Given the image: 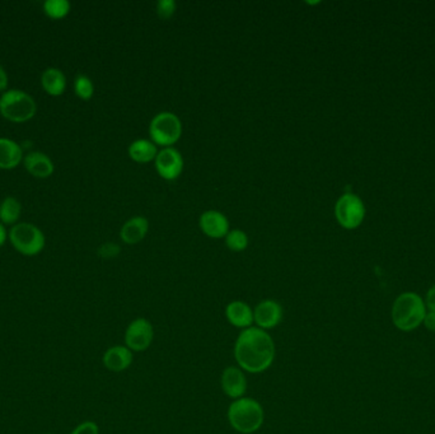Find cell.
<instances>
[{
  "mask_svg": "<svg viewBox=\"0 0 435 434\" xmlns=\"http://www.w3.org/2000/svg\"><path fill=\"white\" fill-rule=\"evenodd\" d=\"M0 112L9 122H25L36 114V102L23 90H6L0 97Z\"/></svg>",
  "mask_w": 435,
  "mask_h": 434,
  "instance_id": "5",
  "label": "cell"
},
{
  "mask_svg": "<svg viewBox=\"0 0 435 434\" xmlns=\"http://www.w3.org/2000/svg\"><path fill=\"white\" fill-rule=\"evenodd\" d=\"M233 353L240 370L253 375L269 370L277 354L272 335L256 326L240 332L234 343Z\"/></svg>",
  "mask_w": 435,
  "mask_h": 434,
  "instance_id": "1",
  "label": "cell"
},
{
  "mask_svg": "<svg viewBox=\"0 0 435 434\" xmlns=\"http://www.w3.org/2000/svg\"><path fill=\"white\" fill-rule=\"evenodd\" d=\"M199 225L202 233L210 238H223L229 232V221L221 211H204L199 219Z\"/></svg>",
  "mask_w": 435,
  "mask_h": 434,
  "instance_id": "12",
  "label": "cell"
},
{
  "mask_svg": "<svg viewBox=\"0 0 435 434\" xmlns=\"http://www.w3.org/2000/svg\"><path fill=\"white\" fill-rule=\"evenodd\" d=\"M424 324H425L428 330L435 332V311H430L429 313H427V316L424 319Z\"/></svg>",
  "mask_w": 435,
  "mask_h": 434,
  "instance_id": "27",
  "label": "cell"
},
{
  "mask_svg": "<svg viewBox=\"0 0 435 434\" xmlns=\"http://www.w3.org/2000/svg\"><path fill=\"white\" fill-rule=\"evenodd\" d=\"M120 251V246H117L116 243L108 242L103 243L101 247L98 249V254L103 259H111V257H116L119 255Z\"/></svg>",
  "mask_w": 435,
  "mask_h": 434,
  "instance_id": "25",
  "label": "cell"
},
{
  "mask_svg": "<svg viewBox=\"0 0 435 434\" xmlns=\"http://www.w3.org/2000/svg\"><path fill=\"white\" fill-rule=\"evenodd\" d=\"M176 7L175 0H159L157 3V14L161 18L168 20L176 12Z\"/></svg>",
  "mask_w": 435,
  "mask_h": 434,
  "instance_id": "24",
  "label": "cell"
},
{
  "mask_svg": "<svg viewBox=\"0 0 435 434\" xmlns=\"http://www.w3.org/2000/svg\"><path fill=\"white\" fill-rule=\"evenodd\" d=\"M21 216V204L14 198H6L0 204V221L6 224H14Z\"/></svg>",
  "mask_w": 435,
  "mask_h": 434,
  "instance_id": "20",
  "label": "cell"
},
{
  "mask_svg": "<svg viewBox=\"0 0 435 434\" xmlns=\"http://www.w3.org/2000/svg\"><path fill=\"white\" fill-rule=\"evenodd\" d=\"M221 385L224 395L228 397L233 400L245 397L248 389L246 372L240 370L238 365H229L221 373Z\"/></svg>",
  "mask_w": 435,
  "mask_h": 434,
  "instance_id": "11",
  "label": "cell"
},
{
  "mask_svg": "<svg viewBox=\"0 0 435 434\" xmlns=\"http://www.w3.org/2000/svg\"><path fill=\"white\" fill-rule=\"evenodd\" d=\"M149 135L157 147H172L182 135V122L176 114L162 111L151 119Z\"/></svg>",
  "mask_w": 435,
  "mask_h": 434,
  "instance_id": "4",
  "label": "cell"
},
{
  "mask_svg": "<svg viewBox=\"0 0 435 434\" xmlns=\"http://www.w3.org/2000/svg\"><path fill=\"white\" fill-rule=\"evenodd\" d=\"M228 421L231 427L240 434H253L262 427L265 411L262 405L253 397H240L229 405Z\"/></svg>",
  "mask_w": 435,
  "mask_h": 434,
  "instance_id": "2",
  "label": "cell"
},
{
  "mask_svg": "<svg viewBox=\"0 0 435 434\" xmlns=\"http://www.w3.org/2000/svg\"><path fill=\"white\" fill-rule=\"evenodd\" d=\"M44 9L49 17L54 20H59V18H64L66 14L69 13L70 3L66 0H46Z\"/></svg>",
  "mask_w": 435,
  "mask_h": 434,
  "instance_id": "22",
  "label": "cell"
},
{
  "mask_svg": "<svg viewBox=\"0 0 435 434\" xmlns=\"http://www.w3.org/2000/svg\"><path fill=\"white\" fill-rule=\"evenodd\" d=\"M427 316L424 300L415 293H404L395 300L392 307V319L402 332H411L424 322Z\"/></svg>",
  "mask_w": 435,
  "mask_h": 434,
  "instance_id": "3",
  "label": "cell"
},
{
  "mask_svg": "<svg viewBox=\"0 0 435 434\" xmlns=\"http://www.w3.org/2000/svg\"><path fill=\"white\" fill-rule=\"evenodd\" d=\"M154 340V327L149 319H135L127 326L125 332V345L133 353L145 351Z\"/></svg>",
  "mask_w": 435,
  "mask_h": 434,
  "instance_id": "8",
  "label": "cell"
},
{
  "mask_svg": "<svg viewBox=\"0 0 435 434\" xmlns=\"http://www.w3.org/2000/svg\"><path fill=\"white\" fill-rule=\"evenodd\" d=\"M22 160V148L14 141L0 138V168L9 170L18 166Z\"/></svg>",
  "mask_w": 435,
  "mask_h": 434,
  "instance_id": "18",
  "label": "cell"
},
{
  "mask_svg": "<svg viewBox=\"0 0 435 434\" xmlns=\"http://www.w3.org/2000/svg\"><path fill=\"white\" fill-rule=\"evenodd\" d=\"M335 216L341 227L347 230H354L359 227L364 216L366 208L363 201L354 194H344L335 205Z\"/></svg>",
  "mask_w": 435,
  "mask_h": 434,
  "instance_id": "7",
  "label": "cell"
},
{
  "mask_svg": "<svg viewBox=\"0 0 435 434\" xmlns=\"http://www.w3.org/2000/svg\"><path fill=\"white\" fill-rule=\"evenodd\" d=\"M8 87V76L4 68L0 65V90H6Z\"/></svg>",
  "mask_w": 435,
  "mask_h": 434,
  "instance_id": "29",
  "label": "cell"
},
{
  "mask_svg": "<svg viewBox=\"0 0 435 434\" xmlns=\"http://www.w3.org/2000/svg\"><path fill=\"white\" fill-rule=\"evenodd\" d=\"M149 230V221L141 216L130 218L121 227L120 237L127 245H137L144 240Z\"/></svg>",
  "mask_w": 435,
  "mask_h": 434,
  "instance_id": "15",
  "label": "cell"
},
{
  "mask_svg": "<svg viewBox=\"0 0 435 434\" xmlns=\"http://www.w3.org/2000/svg\"><path fill=\"white\" fill-rule=\"evenodd\" d=\"M129 156L137 163H149L156 160L158 148L151 139H137L129 146Z\"/></svg>",
  "mask_w": 435,
  "mask_h": 434,
  "instance_id": "17",
  "label": "cell"
},
{
  "mask_svg": "<svg viewBox=\"0 0 435 434\" xmlns=\"http://www.w3.org/2000/svg\"><path fill=\"white\" fill-rule=\"evenodd\" d=\"M154 166L161 177L168 181L176 180L183 171L182 154L176 148H163L158 152Z\"/></svg>",
  "mask_w": 435,
  "mask_h": 434,
  "instance_id": "9",
  "label": "cell"
},
{
  "mask_svg": "<svg viewBox=\"0 0 435 434\" xmlns=\"http://www.w3.org/2000/svg\"><path fill=\"white\" fill-rule=\"evenodd\" d=\"M283 307L275 300H264L253 308V324L261 330H272L283 319Z\"/></svg>",
  "mask_w": 435,
  "mask_h": 434,
  "instance_id": "10",
  "label": "cell"
},
{
  "mask_svg": "<svg viewBox=\"0 0 435 434\" xmlns=\"http://www.w3.org/2000/svg\"><path fill=\"white\" fill-rule=\"evenodd\" d=\"M74 90H76V96L87 101L93 96L95 86L87 76H78L74 82Z\"/></svg>",
  "mask_w": 435,
  "mask_h": 434,
  "instance_id": "23",
  "label": "cell"
},
{
  "mask_svg": "<svg viewBox=\"0 0 435 434\" xmlns=\"http://www.w3.org/2000/svg\"><path fill=\"white\" fill-rule=\"evenodd\" d=\"M70 434H100V428L95 421H83Z\"/></svg>",
  "mask_w": 435,
  "mask_h": 434,
  "instance_id": "26",
  "label": "cell"
},
{
  "mask_svg": "<svg viewBox=\"0 0 435 434\" xmlns=\"http://www.w3.org/2000/svg\"><path fill=\"white\" fill-rule=\"evenodd\" d=\"M46 434H51V433H46Z\"/></svg>",
  "mask_w": 435,
  "mask_h": 434,
  "instance_id": "31",
  "label": "cell"
},
{
  "mask_svg": "<svg viewBox=\"0 0 435 434\" xmlns=\"http://www.w3.org/2000/svg\"><path fill=\"white\" fill-rule=\"evenodd\" d=\"M6 240V230L4 228V225L0 223V247L4 245Z\"/></svg>",
  "mask_w": 435,
  "mask_h": 434,
  "instance_id": "30",
  "label": "cell"
},
{
  "mask_svg": "<svg viewBox=\"0 0 435 434\" xmlns=\"http://www.w3.org/2000/svg\"><path fill=\"white\" fill-rule=\"evenodd\" d=\"M427 306L430 311H435V286L430 288L427 293Z\"/></svg>",
  "mask_w": 435,
  "mask_h": 434,
  "instance_id": "28",
  "label": "cell"
},
{
  "mask_svg": "<svg viewBox=\"0 0 435 434\" xmlns=\"http://www.w3.org/2000/svg\"><path fill=\"white\" fill-rule=\"evenodd\" d=\"M9 240L14 249L25 256L37 255L45 246L44 233L31 223L14 224L9 232Z\"/></svg>",
  "mask_w": 435,
  "mask_h": 434,
  "instance_id": "6",
  "label": "cell"
},
{
  "mask_svg": "<svg viewBox=\"0 0 435 434\" xmlns=\"http://www.w3.org/2000/svg\"><path fill=\"white\" fill-rule=\"evenodd\" d=\"M25 167L28 172L36 177H49L54 172L52 160L41 152H31L25 157Z\"/></svg>",
  "mask_w": 435,
  "mask_h": 434,
  "instance_id": "16",
  "label": "cell"
},
{
  "mask_svg": "<svg viewBox=\"0 0 435 434\" xmlns=\"http://www.w3.org/2000/svg\"><path fill=\"white\" fill-rule=\"evenodd\" d=\"M224 238H226L228 249L234 252H242L248 247V236L245 230H229Z\"/></svg>",
  "mask_w": 435,
  "mask_h": 434,
  "instance_id": "21",
  "label": "cell"
},
{
  "mask_svg": "<svg viewBox=\"0 0 435 434\" xmlns=\"http://www.w3.org/2000/svg\"><path fill=\"white\" fill-rule=\"evenodd\" d=\"M41 83L44 90L51 96H60L63 95L66 87V79L63 71L57 68H49L42 73Z\"/></svg>",
  "mask_w": 435,
  "mask_h": 434,
  "instance_id": "19",
  "label": "cell"
},
{
  "mask_svg": "<svg viewBox=\"0 0 435 434\" xmlns=\"http://www.w3.org/2000/svg\"><path fill=\"white\" fill-rule=\"evenodd\" d=\"M226 319L237 329H248L253 325V310L243 300H232L226 307Z\"/></svg>",
  "mask_w": 435,
  "mask_h": 434,
  "instance_id": "14",
  "label": "cell"
},
{
  "mask_svg": "<svg viewBox=\"0 0 435 434\" xmlns=\"http://www.w3.org/2000/svg\"><path fill=\"white\" fill-rule=\"evenodd\" d=\"M134 360V353L127 345H115L105 351L102 362L103 365L111 372L120 373L127 370Z\"/></svg>",
  "mask_w": 435,
  "mask_h": 434,
  "instance_id": "13",
  "label": "cell"
}]
</instances>
